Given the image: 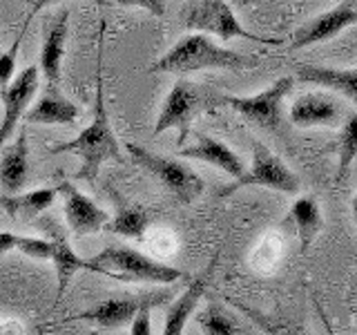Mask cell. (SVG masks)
<instances>
[{
  "instance_id": "1",
  "label": "cell",
  "mask_w": 357,
  "mask_h": 335,
  "mask_svg": "<svg viewBox=\"0 0 357 335\" xmlns=\"http://www.w3.org/2000/svg\"><path fill=\"white\" fill-rule=\"evenodd\" d=\"M103 34L105 25H100L98 31V59H96V107L92 123L78 134L76 139L56 143L50 148V152H72L83 159V168L78 170V179L94 181L98 177L100 165L109 159H121V145L114 137V130L109 126L107 110H105V92H103Z\"/></svg>"
},
{
  "instance_id": "2",
  "label": "cell",
  "mask_w": 357,
  "mask_h": 335,
  "mask_svg": "<svg viewBox=\"0 0 357 335\" xmlns=\"http://www.w3.org/2000/svg\"><path fill=\"white\" fill-rule=\"evenodd\" d=\"M259 65V61L248 54L221 47L210 38V34L195 31L178 38L161 59H156L150 72L188 74L199 70H245Z\"/></svg>"
},
{
  "instance_id": "3",
  "label": "cell",
  "mask_w": 357,
  "mask_h": 335,
  "mask_svg": "<svg viewBox=\"0 0 357 335\" xmlns=\"http://www.w3.org/2000/svg\"><path fill=\"white\" fill-rule=\"evenodd\" d=\"M87 271L107 275L119 282H148V284H172L183 273L174 266L156 262L128 246H107L94 260H87Z\"/></svg>"
},
{
  "instance_id": "4",
  "label": "cell",
  "mask_w": 357,
  "mask_h": 335,
  "mask_svg": "<svg viewBox=\"0 0 357 335\" xmlns=\"http://www.w3.org/2000/svg\"><path fill=\"white\" fill-rule=\"evenodd\" d=\"M126 148L134 159V163L141 165L143 170H148L156 181H159L165 190H170L181 204H192L195 199L204 195V190H206L204 179L183 161L154 154L150 150L141 148L137 143H128Z\"/></svg>"
},
{
  "instance_id": "5",
  "label": "cell",
  "mask_w": 357,
  "mask_h": 335,
  "mask_svg": "<svg viewBox=\"0 0 357 335\" xmlns=\"http://www.w3.org/2000/svg\"><path fill=\"white\" fill-rule=\"evenodd\" d=\"M293 85H295V76H282L252 96H221L215 103L232 107L237 114H241L245 121H250L257 128L277 132L282 128L284 98L290 94Z\"/></svg>"
},
{
  "instance_id": "6",
  "label": "cell",
  "mask_w": 357,
  "mask_h": 335,
  "mask_svg": "<svg viewBox=\"0 0 357 335\" xmlns=\"http://www.w3.org/2000/svg\"><path fill=\"white\" fill-rule=\"evenodd\" d=\"M245 186H261V188L279 190V193H286V195H295L301 184H299V177L284 163V159H279V156L271 148H266L264 143L255 141L250 168L241 177L234 179V184L223 188L219 197H228Z\"/></svg>"
},
{
  "instance_id": "7",
  "label": "cell",
  "mask_w": 357,
  "mask_h": 335,
  "mask_svg": "<svg viewBox=\"0 0 357 335\" xmlns=\"http://www.w3.org/2000/svg\"><path fill=\"white\" fill-rule=\"evenodd\" d=\"M183 27L192 31H204L221 40L230 38H245V40H261V43H277L266 40L250 34L234 16V11L226 0H188L185 11L181 14Z\"/></svg>"
},
{
  "instance_id": "8",
  "label": "cell",
  "mask_w": 357,
  "mask_h": 335,
  "mask_svg": "<svg viewBox=\"0 0 357 335\" xmlns=\"http://www.w3.org/2000/svg\"><path fill=\"white\" fill-rule=\"evenodd\" d=\"M206 105L208 94L204 89L190 83L188 78H178L163 100L159 119L154 123V137H159L167 130H178V145H183L190 134V123Z\"/></svg>"
},
{
  "instance_id": "9",
  "label": "cell",
  "mask_w": 357,
  "mask_h": 335,
  "mask_svg": "<svg viewBox=\"0 0 357 335\" xmlns=\"http://www.w3.org/2000/svg\"><path fill=\"white\" fill-rule=\"evenodd\" d=\"M40 85V74L38 65H29L27 70H22L18 76H14L7 87H3V123H0V148L5 141L14 134L20 117H25L29 110V103L33 100Z\"/></svg>"
},
{
  "instance_id": "10",
  "label": "cell",
  "mask_w": 357,
  "mask_h": 335,
  "mask_svg": "<svg viewBox=\"0 0 357 335\" xmlns=\"http://www.w3.org/2000/svg\"><path fill=\"white\" fill-rule=\"evenodd\" d=\"M59 193L63 195L65 221L76 239H83L87 234L103 230L109 223L107 212L100 206H96L87 195H83L74 184L63 181L59 186Z\"/></svg>"
},
{
  "instance_id": "11",
  "label": "cell",
  "mask_w": 357,
  "mask_h": 335,
  "mask_svg": "<svg viewBox=\"0 0 357 335\" xmlns=\"http://www.w3.org/2000/svg\"><path fill=\"white\" fill-rule=\"evenodd\" d=\"M351 25H357V9L351 3H340L333 9L324 11V14L306 20L304 25L293 34L290 50H304V47H310V45L326 43Z\"/></svg>"
},
{
  "instance_id": "12",
  "label": "cell",
  "mask_w": 357,
  "mask_h": 335,
  "mask_svg": "<svg viewBox=\"0 0 357 335\" xmlns=\"http://www.w3.org/2000/svg\"><path fill=\"white\" fill-rule=\"evenodd\" d=\"M288 117L297 128H337L344 123L346 112L337 98L321 92H304L290 105Z\"/></svg>"
},
{
  "instance_id": "13",
  "label": "cell",
  "mask_w": 357,
  "mask_h": 335,
  "mask_svg": "<svg viewBox=\"0 0 357 335\" xmlns=\"http://www.w3.org/2000/svg\"><path fill=\"white\" fill-rule=\"evenodd\" d=\"M67 29H70V9H63L59 16H54L47 27H45L43 47H40V72L45 81L54 85L61 78L63 72V56H65V43H67Z\"/></svg>"
},
{
  "instance_id": "14",
  "label": "cell",
  "mask_w": 357,
  "mask_h": 335,
  "mask_svg": "<svg viewBox=\"0 0 357 335\" xmlns=\"http://www.w3.org/2000/svg\"><path fill=\"white\" fill-rule=\"evenodd\" d=\"M148 297H150V293L148 295H132V297H112V299L100 302V304L87 308L83 313H78V315H74V318L63 320V324L85 320V322L98 324V327L105 329V331L119 329V327H123V324L132 322V318L137 315V311L141 308V304Z\"/></svg>"
},
{
  "instance_id": "15",
  "label": "cell",
  "mask_w": 357,
  "mask_h": 335,
  "mask_svg": "<svg viewBox=\"0 0 357 335\" xmlns=\"http://www.w3.org/2000/svg\"><path fill=\"white\" fill-rule=\"evenodd\" d=\"M81 117V105L61 94V89L47 83L43 96L25 112V121L40 126H72Z\"/></svg>"
},
{
  "instance_id": "16",
  "label": "cell",
  "mask_w": 357,
  "mask_h": 335,
  "mask_svg": "<svg viewBox=\"0 0 357 335\" xmlns=\"http://www.w3.org/2000/svg\"><path fill=\"white\" fill-rule=\"evenodd\" d=\"M178 154H181L183 159H197V161L215 165L226 174H230L232 179H237L245 172L243 161L239 159L237 152L230 150L226 143H221V141L208 137V134H201V132H197V143L188 145V148H181Z\"/></svg>"
},
{
  "instance_id": "17",
  "label": "cell",
  "mask_w": 357,
  "mask_h": 335,
  "mask_svg": "<svg viewBox=\"0 0 357 335\" xmlns=\"http://www.w3.org/2000/svg\"><path fill=\"white\" fill-rule=\"evenodd\" d=\"M217 260H219V255L212 257V262H210V266L206 268V271L201 273L197 279H192V282H190V286L183 290V295L170 304V308H167V313H165V327H163V333L165 335H178V333H183V327L188 324L190 315L195 313V308L199 306L201 297H204V293H206L208 282H210V275H212V271H215Z\"/></svg>"
},
{
  "instance_id": "18",
  "label": "cell",
  "mask_w": 357,
  "mask_h": 335,
  "mask_svg": "<svg viewBox=\"0 0 357 335\" xmlns=\"http://www.w3.org/2000/svg\"><path fill=\"white\" fill-rule=\"evenodd\" d=\"M59 195V188H38L22 195H3L0 197V210H5V215L14 223H29L31 219L43 215Z\"/></svg>"
},
{
  "instance_id": "19",
  "label": "cell",
  "mask_w": 357,
  "mask_h": 335,
  "mask_svg": "<svg viewBox=\"0 0 357 335\" xmlns=\"http://www.w3.org/2000/svg\"><path fill=\"white\" fill-rule=\"evenodd\" d=\"M295 76L301 83L319 85L346 96L357 105V70H333V67L295 65Z\"/></svg>"
},
{
  "instance_id": "20",
  "label": "cell",
  "mask_w": 357,
  "mask_h": 335,
  "mask_svg": "<svg viewBox=\"0 0 357 335\" xmlns=\"http://www.w3.org/2000/svg\"><path fill=\"white\" fill-rule=\"evenodd\" d=\"M0 156V188L5 195H16L27 181V132L20 130L16 141L3 145Z\"/></svg>"
},
{
  "instance_id": "21",
  "label": "cell",
  "mask_w": 357,
  "mask_h": 335,
  "mask_svg": "<svg viewBox=\"0 0 357 335\" xmlns=\"http://www.w3.org/2000/svg\"><path fill=\"white\" fill-rule=\"evenodd\" d=\"M288 219L295 223L301 251H308V246L315 241V237L324 226V217H321L317 199L306 195V197H299L297 201H293V206H290V212H288Z\"/></svg>"
},
{
  "instance_id": "22",
  "label": "cell",
  "mask_w": 357,
  "mask_h": 335,
  "mask_svg": "<svg viewBox=\"0 0 357 335\" xmlns=\"http://www.w3.org/2000/svg\"><path fill=\"white\" fill-rule=\"evenodd\" d=\"M54 253H52V262L56 266V275H59V290H56V299H54V308L59 306V302L63 299L67 286H70L72 277L78 271H87V260H81L74 251L70 241H67L63 234H54Z\"/></svg>"
},
{
  "instance_id": "23",
  "label": "cell",
  "mask_w": 357,
  "mask_h": 335,
  "mask_svg": "<svg viewBox=\"0 0 357 335\" xmlns=\"http://www.w3.org/2000/svg\"><path fill=\"white\" fill-rule=\"evenodd\" d=\"M116 197V193H112ZM116 217L109 219V223L105 228H109L112 232L123 234V237H130V239H143L145 230H148V212L139 206H130L126 204V199L116 197Z\"/></svg>"
},
{
  "instance_id": "24",
  "label": "cell",
  "mask_w": 357,
  "mask_h": 335,
  "mask_svg": "<svg viewBox=\"0 0 357 335\" xmlns=\"http://www.w3.org/2000/svg\"><path fill=\"white\" fill-rule=\"evenodd\" d=\"M357 156V112H351L344 119L337 137V181L342 184L351 172V165Z\"/></svg>"
},
{
  "instance_id": "25",
  "label": "cell",
  "mask_w": 357,
  "mask_h": 335,
  "mask_svg": "<svg viewBox=\"0 0 357 335\" xmlns=\"http://www.w3.org/2000/svg\"><path fill=\"white\" fill-rule=\"evenodd\" d=\"M199 327L208 335H239L243 329L237 320H232L219 304H208L199 315Z\"/></svg>"
},
{
  "instance_id": "26",
  "label": "cell",
  "mask_w": 357,
  "mask_h": 335,
  "mask_svg": "<svg viewBox=\"0 0 357 335\" xmlns=\"http://www.w3.org/2000/svg\"><path fill=\"white\" fill-rule=\"evenodd\" d=\"M167 297H170V293H165V290H161V293H150V297L145 299L141 308L137 311V315L132 318L130 333L132 335H150L152 333V308L165 304Z\"/></svg>"
},
{
  "instance_id": "27",
  "label": "cell",
  "mask_w": 357,
  "mask_h": 335,
  "mask_svg": "<svg viewBox=\"0 0 357 335\" xmlns=\"http://www.w3.org/2000/svg\"><path fill=\"white\" fill-rule=\"evenodd\" d=\"M31 18H33V14H29V16H27L25 25H22V31H18V36H16V40H14V43H11V47H9L7 52L0 54V87H7L11 81H14L18 50H20L22 40H25V34H27V27H29Z\"/></svg>"
},
{
  "instance_id": "28",
  "label": "cell",
  "mask_w": 357,
  "mask_h": 335,
  "mask_svg": "<svg viewBox=\"0 0 357 335\" xmlns=\"http://www.w3.org/2000/svg\"><path fill=\"white\" fill-rule=\"evenodd\" d=\"M18 251H20L22 255L31 257V260H52L54 241H50V239H40V237H25V234H22Z\"/></svg>"
},
{
  "instance_id": "29",
  "label": "cell",
  "mask_w": 357,
  "mask_h": 335,
  "mask_svg": "<svg viewBox=\"0 0 357 335\" xmlns=\"http://www.w3.org/2000/svg\"><path fill=\"white\" fill-rule=\"evenodd\" d=\"M119 7H143L154 16L165 14V0H116Z\"/></svg>"
},
{
  "instance_id": "30",
  "label": "cell",
  "mask_w": 357,
  "mask_h": 335,
  "mask_svg": "<svg viewBox=\"0 0 357 335\" xmlns=\"http://www.w3.org/2000/svg\"><path fill=\"white\" fill-rule=\"evenodd\" d=\"M22 234H14V232H0V255H5L9 251H18Z\"/></svg>"
},
{
  "instance_id": "31",
  "label": "cell",
  "mask_w": 357,
  "mask_h": 335,
  "mask_svg": "<svg viewBox=\"0 0 357 335\" xmlns=\"http://www.w3.org/2000/svg\"><path fill=\"white\" fill-rule=\"evenodd\" d=\"M27 3L31 5V14H36V11H40L43 7H47V5L56 3V0H27Z\"/></svg>"
},
{
  "instance_id": "32",
  "label": "cell",
  "mask_w": 357,
  "mask_h": 335,
  "mask_svg": "<svg viewBox=\"0 0 357 335\" xmlns=\"http://www.w3.org/2000/svg\"><path fill=\"white\" fill-rule=\"evenodd\" d=\"M353 219H355V223H357V193H355V197H353Z\"/></svg>"
}]
</instances>
